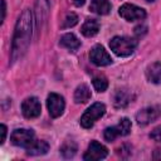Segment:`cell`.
Instances as JSON below:
<instances>
[{
	"label": "cell",
	"mask_w": 161,
	"mask_h": 161,
	"mask_svg": "<svg viewBox=\"0 0 161 161\" xmlns=\"http://www.w3.org/2000/svg\"><path fill=\"white\" fill-rule=\"evenodd\" d=\"M147 1H155V0H147Z\"/></svg>",
	"instance_id": "83f0119b"
},
{
	"label": "cell",
	"mask_w": 161,
	"mask_h": 161,
	"mask_svg": "<svg viewBox=\"0 0 161 161\" xmlns=\"http://www.w3.org/2000/svg\"><path fill=\"white\" fill-rule=\"evenodd\" d=\"M5 13H6L5 0H1V21H4V19H5Z\"/></svg>",
	"instance_id": "d4e9b609"
},
{
	"label": "cell",
	"mask_w": 161,
	"mask_h": 161,
	"mask_svg": "<svg viewBox=\"0 0 161 161\" xmlns=\"http://www.w3.org/2000/svg\"><path fill=\"white\" fill-rule=\"evenodd\" d=\"M10 141L13 145L19 146V147H24L28 148L34 141V132L33 130H25V128H18L15 131H13L11 136H10Z\"/></svg>",
	"instance_id": "277c9868"
},
{
	"label": "cell",
	"mask_w": 161,
	"mask_h": 161,
	"mask_svg": "<svg viewBox=\"0 0 161 161\" xmlns=\"http://www.w3.org/2000/svg\"><path fill=\"white\" fill-rule=\"evenodd\" d=\"M132 99V96L127 89H117L113 97V103L117 108H123L126 107Z\"/></svg>",
	"instance_id": "4fadbf2b"
},
{
	"label": "cell",
	"mask_w": 161,
	"mask_h": 161,
	"mask_svg": "<svg viewBox=\"0 0 161 161\" xmlns=\"http://www.w3.org/2000/svg\"><path fill=\"white\" fill-rule=\"evenodd\" d=\"M146 77L151 83H160L161 82V63L155 62L150 64L146 69Z\"/></svg>",
	"instance_id": "5bb4252c"
},
{
	"label": "cell",
	"mask_w": 161,
	"mask_h": 161,
	"mask_svg": "<svg viewBox=\"0 0 161 161\" xmlns=\"http://www.w3.org/2000/svg\"><path fill=\"white\" fill-rule=\"evenodd\" d=\"M84 1H86V0H73V3H74L75 6H82V5L84 4Z\"/></svg>",
	"instance_id": "4316f807"
},
{
	"label": "cell",
	"mask_w": 161,
	"mask_h": 161,
	"mask_svg": "<svg viewBox=\"0 0 161 161\" xmlns=\"http://www.w3.org/2000/svg\"><path fill=\"white\" fill-rule=\"evenodd\" d=\"M153 158H155V160L161 158V150H156V151H155V153H153Z\"/></svg>",
	"instance_id": "484cf974"
},
{
	"label": "cell",
	"mask_w": 161,
	"mask_h": 161,
	"mask_svg": "<svg viewBox=\"0 0 161 161\" xmlns=\"http://www.w3.org/2000/svg\"><path fill=\"white\" fill-rule=\"evenodd\" d=\"M150 137H151L152 140L157 141V142H161V126H158V127L153 128V130H152V132L150 133Z\"/></svg>",
	"instance_id": "603a6c76"
},
{
	"label": "cell",
	"mask_w": 161,
	"mask_h": 161,
	"mask_svg": "<svg viewBox=\"0 0 161 161\" xmlns=\"http://www.w3.org/2000/svg\"><path fill=\"white\" fill-rule=\"evenodd\" d=\"M42 106L36 97H29L21 103V112L26 118H35L40 114Z\"/></svg>",
	"instance_id": "30bf717a"
},
{
	"label": "cell",
	"mask_w": 161,
	"mask_h": 161,
	"mask_svg": "<svg viewBox=\"0 0 161 161\" xmlns=\"http://www.w3.org/2000/svg\"><path fill=\"white\" fill-rule=\"evenodd\" d=\"M49 150V145L45 141L42 140H35L28 148H26V153L30 156H39V155H44L47 153Z\"/></svg>",
	"instance_id": "7c38bea8"
},
{
	"label": "cell",
	"mask_w": 161,
	"mask_h": 161,
	"mask_svg": "<svg viewBox=\"0 0 161 161\" xmlns=\"http://www.w3.org/2000/svg\"><path fill=\"white\" fill-rule=\"evenodd\" d=\"M119 15L127 20V21H135V20H142L146 18V11L145 9L136 6L133 4H123L119 10H118Z\"/></svg>",
	"instance_id": "8992f818"
},
{
	"label": "cell",
	"mask_w": 161,
	"mask_h": 161,
	"mask_svg": "<svg viewBox=\"0 0 161 161\" xmlns=\"http://www.w3.org/2000/svg\"><path fill=\"white\" fill-rule=\"evenodd\" d=\"M60 152L65 158H70L75 155L77 152V145L73 141H67L63 143V146L60 147Z\"/></svg>",
	"instance_id": "ffe728a7"
},
{
	"label": "cell",
	"mask_w": 161,
	"mask_h": 161,
	"mask_svg": "<svg viewBox=\"0 0 161 161\" xmlns=\"http://www.w3.org/2000/svg\"><path fill=\"white\" fill-rule=\"evenodd\" d=\"M93 87H94V89L97 92H104L107 89V87H108V82L102 75L101 77H96V78H93Z\"/></svg>",
	"instance_id": "44dd1931"
},
{
	"label": "cell",
	"mask_w": 161,
	"mask_h": 161,
	"mask_svg": "<svg viewBox=\"0 0 161 161\" xmlns=\"http://www.w3.org/2000/svg\"><path fill=\"white\" fill-rule=\"evenodd\" d=\"M161 114V109L158 107H147L141 109L137 114H136V121L138 125L145 126L148 125L153 121H156Z\"/></svg>",
	"instance_id": "8fae6325"
},
{
	"label": "cell",
	"mask_w": 161,
	"mask_h": 161,
	"mask_svg": "<svg viewBox=\"0 0 161 161\" xmlns=\"http://www.w3.org/2000/svg\"><path fill=\"white\" fill-rule=\"evenodd\" d=\"M47 107H48L49 114L53 118H57V117L62 116V113L64 111V107H65L64 98L58 93H50L47 98Z\"/></svg>",
	"instance_id": "52a82bcc"
},
{
	"label": "cell",
	"mask_w": 161,
	"mask_h": 161,
	"mask_svg": "<svg viewBox=\"0 0 161 161\" xmlns=\"http://www.w3.org/2000/svg\"><path fill=\"white\" fill-rule=\"evenodd\" d=\"M106 113V106L101 102L93 103L80 117V126L84 128H91L97 119H99Z\"/></svg>",
	"instance_id": "3957f363"
},
{
	"label": "cell",
	"mask_w": 161,
	"mask_h": 161,
	"mask_svg": "<svg viewBox=\"0 0 161 161\" xmlns=\"http://www.w3.org/2000/svg\"><path fill=\"white\" fill-rule=\"evenodd\" d=\"M59 44H60L62 47L69 49V50H77V49L80 47V42H79L78 38H77L74 34H72V33L64 34V35L60 38Z\"/></svg>",
	"instance_id": "e0dca14e"
},
{
	"label": "cell",
	"mask_w": 161,
	"mask_h": 161,
	"mask_svg": "<svg viewBox=\"0 0 161 161\" xmlns=\"http://www.w3.org/2000/svg\"><path fill=\"white\" fill-rule=\"evenodd\" d=\"M89 10L98 15H107L111 11V4L108 0H92Z\"/></svg>",
	"instance_id": "9a60e30c"
},
{
	"label": "cell",
	"mask_w": 161,
	"mask_h": 161,
	"mask_svg": "<svg viewBox=\"0 0 161 161\" xmlns=\"http://www.w3.org/2000/svg\"><path fill=\"white\" fill-rule=\"evenodd\" d=\"M0 132H1L0 143H4V141H5V137H6V126H5V125H1V126H0Z\"/></svg>",
	"instance_id": "cb8c5ba5"
},
{
	"label": "cell",
	"mask_w": 161,
	"mask_h": 161,
	"mask_svg": "<svg viewBox=\"0 0 161 161\" xmlns=\"http://www.w3.org/2000/svg\"><path fill=\"white\" fill-rule=\"evenodd\" d=\"M89 59L93 64L98 65V67H104V65H109L112 63V58L108 54V52L102 47V45H94L91 49L89 53Z\"/></svg>",
	"instance_id": "ba28073f"
},
{
	"label": "cell",
	"mask_w": 161,
	"mask_h": 161,
	"mask_svg": "<svg viewBox=\"0 0 161 161\" xmlns=\"http://www.w3.org/2000/svg\"><path fill=\"white\" fill-rule=\"evenodd\" d=\"M107 155H108V150L103 145H101L97 141H91L88 150L86 151L83 158L86 161H97V160L104 158Z\"/></svg>",
	"instance_id": "9c48e42d"
},
{
	"label": "cell",
	"mask_w": 161,
	"mask_h": 161,
	"mask_svg": "<svg viewBox=\"0 0 161 161\" xmlns=\"http://www.w3.org/2000/svg\"><path fill=\"white\" fill-rule=\"evenodd\" d=\"M131 131V121L128 118H122L116 126H112V127H107L104 130V138L107 141H113L116 137L118 136H126L128 135Z\"/></svg>",
	"instance_id": "5b68a950"
},
{
	"label": "cell",
	"mask_w": 161,
	"mask_h": 161,
	"mask_svg": "<svg viewBox=\"0 0 161 161\" xmlns=\"http://www.w3.org/2000/svg\"><path fill=\"white\" fill-rule=\"evenodd\" d=\"M47 13H48V1L47 0H38V3H36V23H38V28L40 26V23L44 21Z\"/></svg>",
	"instance_id": "d6986e66"
},
{
	"label": "cell",
	"mask_w": 161,
	"mask_h": 161,
	"mask_svg": "<svg viewBox=\"0 0 161 161\" xmlns=\"http://www.w3.org/2000/svg\"><path fill=\"white\" fill-rule=\"evenodd\" d=\"M98 30H99V23H98L96 19H87V20L83 23L82 28H80L82 34H83L84 36H88V38L94 36V35L98 33Z\"/></svg>",
	"instance_id": "2e32d148"
},
{
	"label": "cell",
	"mask_w": 161,
	"mask_h": 161,
	"mask_svg": "<svg viewBox=\"0 0 161 161\" xmlns=\"http://www.w3.org/2000/svg\"><path fill=\"white\" fill-rule=\"evenodd\" d=\"M137 47V40L130 36H114L109 42L111 50L118 57H128Z\"/></svg>",
	"instance_id": "7a4b0ae2"
},
{
	"label": "cell",
	"mask_w": 161,
	"mask_h": 161,
	"mask_svg": "<svg viewBox=\"0 0 161 161\" xmlns=\"http://www.w3.org/2000/svg\"><path fill=\"white\" fill-rule=\"evenodd\" d=\"M91 98V91L87 84H79L74 92L75 103H86Z\"/></svg>",
	"instance_id": "ac0fdd59"
},
{
	"label": "cell",
	"mask_w": 161,
	"mask_h": 161,
	"mask_svg": "<svg viewBox=\"0 0 161 161\" xmlns=\"http://www.w3.org/2000/svg\"><path fill=\"white\" fill-rule=\"evenodd\" d=\"M31 28H33V16H31V11L29 9H25L15 25V30H14V35H13V43H11V62H16L18 59H20L29 44H30V39H31Z\"/></svg>",
	"instance_id": "6da1fadb"
},
{
	"label": "cell",
	"mask_w": 161,
	"mask_h": 161,
	"mask_svg": "<svg viewBox=\"0 0 161 161\" xmlns=\"http://www.w3.org/2000/svg\"><path fill=\"white\" fill-rule=\"evenodd\" d=\"M78 23V16L74 13H68L63 20L62 28H72Z\"/></svg>",
	"instance_id": "7402d4cb"
}]
</instances>
